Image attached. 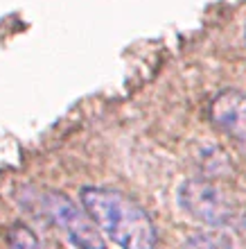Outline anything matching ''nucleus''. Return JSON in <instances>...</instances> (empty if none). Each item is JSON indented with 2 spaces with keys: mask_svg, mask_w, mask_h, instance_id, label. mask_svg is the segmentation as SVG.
Masks as SVG:
<instances>
[{
  "mask_svg": "<svg viewBox=\"0 0 246 249\" xmlns=\"http://www.w3.org/2000/svg\"><path fill=\"white\" fill-rule=\"evenodd\" d=\"M34 204L41 215L48 217L61 233L77 249H106L102 231L86 209H79L77 202L61 190H39L34 195Z\"/></svg>",
  "mask_w": 246,
  "mask_h": 249,
  "instance_id": "f03ea898",
  "label": "nucleus"
},
{
  "mask_svg": "<svg viewBox=\"0 0 246 249\" xmlns=\"http://www.w3.org/2000/svg\"><path fill=\"white\" fill-rule=\"evenodd\" d=\"M240 236V233H237ZM183 249H246L244 238H235L233 233H226L221 229L213 231H199L185 238Z\"/></svg>",
  "mask_w": 246,
  "mask_h": 249,
  "instance_id": "39448f33",
  "label": "nucleus"
},
{
  "mask_svg": "<svg viewBox=\"0 0 246 249\" xmlns=\"http://www.w3.org/2000/svg\"><path fill=\"white\" fill-rule=\"evenodd\" d=\"M79 199L102 236L113 240L120 249H156V224L136 199L102 186H84L79 190Z\"/></svg>",
  "mask_w": 246,
  "mask_h": 249,
  "instance_id": "f257e3e1",
  "label": "nucleus"
},
{
  "mask_svg": "<svg viewBox=\"0 0 246 249\" xmlns=\"http://www.w3.org/2000/svg\"><path fill=\"white\" fill-rule=\"evenodd\" d=\"M208 116L221 134H226L242 152H246V93L226 89L217 93L208 107Z\"/></svg>",
  "mask_w": 246,
  "mask_h": 249,
  "instance_id": "20e7f679",
  "label": "nucleus"
},
{
  "mask_svg": "<svg viewBox=\"0 0 246 249\" xmlns=\"http://www.w3.org/2000/svg\"><path fill=\"white\" fill-rule=\"evenodd\" d=\"M244 41H246V30H244Z\"/></svg>",
  "mask_w": 246,
  "mask_h": 249,
  "instance_id": "6e6552de",
  "label": "nucleus"
},
{
  "mask_svg": "<svg viewBox=\"0 0 246 249\" xmlns=\"http://www.w3.org/2000/svg\"><path fill=\"white\" fill-rule=\"evenodd\" d=\"M235 227H237V233H240V236L246 240V213H242V215L237 217V222H235Z\"/></svg>",
  "mask_w": 246,
  "mask_h": 249,
  "instance_id": "0eeeda50",
  "label": "nucleus"
},
{
  "mask_svg": "<svg viewBox=\"0 0 246 249\" xmlns=\"http://www.w3.org/2000/svg\"><path fill=\"white\" fill-rule=\"evenodd\" d=\"M179 206L185 215L208 227H228L242 215L233 197L206 177L185 179L179 186Z\"/></svg>",
  "mask_w": 246,
  "mask_h": 249,
  "instance_id": "7ed1b4c3",
  "label": "nucleus"
},
{
  "mask_svg": "<svg viewBox=\"0 0 246 249\" xmlns=\"http://www.w3.org/2000/svg\"><path fill=\"white\" fill-rule=\"evenodd\" d=\"M5 240L9 249H48L39 240V236L25 224H12L5 233Z\"/></svg>",
  "mask_w": 246,
  "mask_h": 249,
  "instance_id": "423d86ee",
  "label": "nucleus"
}]
</instances>
